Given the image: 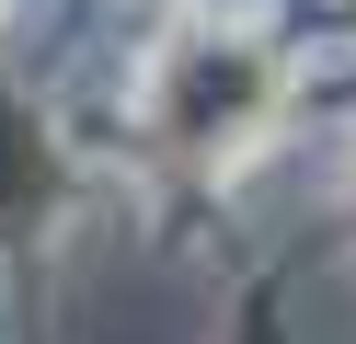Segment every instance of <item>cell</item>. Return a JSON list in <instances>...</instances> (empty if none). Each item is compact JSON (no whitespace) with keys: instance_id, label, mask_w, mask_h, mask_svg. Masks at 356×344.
<instances>
[{"instance_id":"cell-1","label":"cell","mask_w":356,"mask_h":344,"mask_svg":"<svg viewBox=\"0 0 356 344\" xmlns=\"http://www.w3.org/2000/svg\"><path fill=\"white\" fill-rule=\"evenodd\" d=\"M264 104H276V58H253V46H172L149 81V126L172 149H230Z\"/></svg>"}]
</instances>
